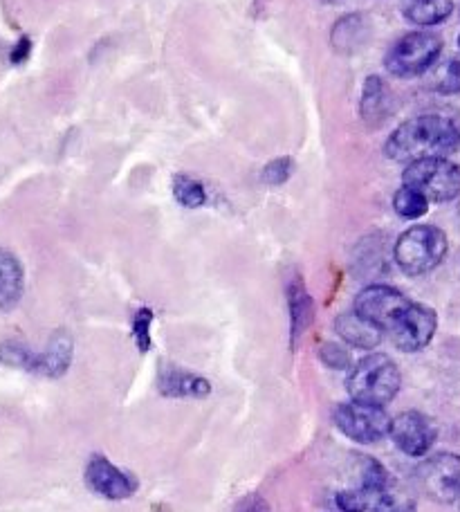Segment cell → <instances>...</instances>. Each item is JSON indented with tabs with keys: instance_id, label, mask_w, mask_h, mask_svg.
Instances as JSON below:
<instances>
[{
	"instance_id": "24",
	"label": "cell",
	"mask_w": 460,
	"mask_h": 512,
	"mask_svg": "<svg viewBox=\"0 0 460 512\" xmlns=\"http://www.w3.org/2000/svg\"><path fill=\"white\" fill-rule=\"evenodd\" d=\"M360 479H362V486L364 490H382L389 486V483L393 481L389 470L384 468V465L380 461H375L373 456H360Z\"/></svg>"
},
{
	"instance_id": "13",
	"label": "cell",
	"mask_w": 460,
	"mask_h": 512,
	"mask_svg": "<svg viewBox=\"0 0 460 512\" xmlns=\"http://www.w3.org/2000/svg\"><path fill=\"white\" fill-rule=\"evenodd\" d=\"M158 391L164 398H207L211 382L180 367H164L158 376Z\"/></svg>"
},
{
	"instance_id": "10",
	"label": "cell",
	"mask_w": 460,
	"mask_h": 512,
	"mask_svg": "<svg viewBox=\"0 0 460 512\" xmlns=\"http://www.w3.org/2000/svg\"><path fill=\"white\" fill-rule=\"evenodd\" d=\"M409 304L411 299L398 288L384 286V283H373V286H366L355 297V313L375 324L382 333H386Z\"/></svg>"
},
{
	"instance_id": "26",
	"label": "cell",
	"mask_w": 460,
	"mask_h": 512,
	"mask_svg": "<svg viewBox=\"0 0 460 512\" xmlns=\"http://www.w3.org/2000/svg\"><path fill=\"white\" fill-rule=\"evenodd\" d=\"M434 90L443 95H456L460 93V57L447 61L443 68L438 70Z\"/></svg>"
},
{
	"instance_id": "22",
	"label": "cell",
	"mask_w": 460,
	"mask_h": 512,
	"mask_svg": "<svg viewBox=\"0 0 460 512\" xmlns=\"http://www.w3.org/2000/svg\"><path fill=\"white\" fill-rule=\"evenodd\" d=\"M173 196L187 209H198L207 203V191L202 187V182L187 176V173L173 176Z\"/></svg>"
},
{
	"instance_id": "19",
	"label": "cell",
	"mask_w": 460,
	"mask_h": 512,
	"mask_svg": "<svg viewBox=\"0 0 460 512\" xmlns=\"http://www.w3.org/2000/svg\"><path fill=\"white\" fill-rule=\"evenodd\" d=\"M454 12V0H407L404 16L420 27H431L447 21Z\"/></svg>"
},
{
	"instance_id": "32",
	"label": "cell",
	"mask_w": 460,
	"mask_h": 512,
	"mask_svg": "<svg viewBox=\"0 0 460 512\" xmlns=\"http://www.w3.org/2000/svg\"><path fill=\"white\" fill-rule=\"evenodd\" d=\"M321 3H326V5H337V3H342V0H321Z\"/></svg>"
},
{
	"instance_id": "5",
	"label": "cell",
	"mask_w": 460,
	"mask_h": 512,
	"mask_svg": "<svg viewBox=\"0 0 460 512\" xmlns=\"http://www.w3.org/2000/svg\"><path fill=\"white\" fill-rule=\"evenodd\" d=\"M402 185L420 191L429 203H452L460 198V167L447 158H429L407 164Z\"/></svg>"
},
{
	"instance_id": "28",
	"label": "cell",
	"mask_w": 460,
	"mask_h": 512,
	"mask_svg": "<svg viewBox=\"0 0 460 512\" xmlns=\"http://www.w3.org/2000/svg\"><path fill=\"white\" fill-rule=\"evenodd\" d=\"M319 360L326 364L328 369H337V371H342V369H351L353 367V358H351V353H348L344 346H339V344H335V342H326V344H321V349H319Z\"/></svg>"
},
{
	"instance_id": "30",
	"label": "cell",
	"mask_w": 460,
	"mask_h": 512,
	"mask_svg": "<svg viewBox=\"0 0 460 512\" xmlns=\"http://www.w3.org/2000/svg\"><path fill=\"white\" fill-rule=\"evenodd\" d=\"M234 512H270V506L261 495H247L238 501Z\"/></svg>"
},
{
	"instance_id": "34",
	"label": "cell",
	"mask_w": 460,
	"mask_h": 512,
	"mask_svg": "<svg viewBox=\"0 0 460 512\" xmlns=\"http://www.w3.org/2000/svg\"><path fill=\"white\" fill-rule=\"evenodd\" d=\"M458 48H460V36H458Z\"/></svg>"
},
{
	"instance_id": "4",
	"label": "cell",
	"mask_w": 460,
	"mask_h": 512,
	"mask_svg": "<svg viewBox=\"0 0 460 512\" xmlns=\"http://www.w3.org/2000/svg\"><path fill=\"white\" fill-rule=\"evenodd\" d=\"M443 52V39L431 32H409L395 41L384 57V66L393 77L409 79L436 66Z\"/></svg>"
},
{
	"instance_id": "31",
	"label": "cell",
	"mask_w": 460,
	"mask_h": 512,
	"mask_svg": "<svg viewBox=\"0 0 460 512\" xmlns=\"http://www.w3.org/2000/svg\"><path fill=\"white\" fill-rule=\"evenodd\" d=\"M30 52H32V41L27 39V36H23L16 48L12 50V63H23L27 57H30Z\"/></svg>"
},
{
	"instance_id": "27",
	"label": "cell",
	"mask_w": 460,
	"mask_h": 512,
	"mask_svg": "<svg viewBox=\"0 0 460 512\" xmlns=\"http://www.w3.org/2000/svg\"><path fill=\"white\" fill-rule=\"evenodd\" d=\"M294 171V162L292 158H274L272 162H268L261 171V178L265 185L279 187L283 182H288Z\"/></svg>"
},
{
	"instance_id": "1",
	"label": "cell",
	"mask_w": 460,
	"mask_h": 512,
	"mask_svg": "<svg viewBox=\"0 0 460 512\" xmlns=\"http://www.w3.org/2000/svg\"><path fill=\"white\" fill-rule=\"evenodd\" d=\"M460 149V126L443 113L411 117L389 135L384 144L386 158L411 164L429 158H449Z\"/></svg>"
},
{
	"instance_id": "8",
	"label": "cell",
	"mask_w": 460,
	"mask_h": 512,
	"mask_svg": "<svg viewBox=\"0 0 460 512\" xmlns=\"http://www.w3.org/2000/svg\"><path fill=\"white\" fill-rule=\"evenodd\" d=\"M436 328H438L436 310L425 304H418V301H411L384 335L391 337V342L398 351L418 353L422 349H427L431 340H434Z\"/></svg>"
},
{
	"instance_id": "20",
	"label": "cell",
	"mask_w": 460,
	"mask_h": 512,
	"mask_svg": "<svg viewBox=\"0 0 460 512\" xmlns=\"http://www.w3.org/2000/svg\"><path fill=\"white\" fill-rule=\"evenodd\" d=\"M360 113L362 120L371 126H380L384 117L389 115V106H386V86L377 75L366 77L364 81Z\"/></svg>"
},
{
	"instance_id": "17",
	"label": "cell",
	"mask_w": 460,
	"mask_h": 512,
	"mask_svg": "<svg viewBox=\"0 0 460 512\" xmlns=\"http://www.w3.org/2000/svg\"><path fill=\"white\" fill-rule=\"evenodd\" d=\"M25 272L16 256L0 248V310H14L23 297Z\"/></svg>"
},
{
	"instance_id": "35",
	"label": "cell",
	"mask_w": 460,
	"mask_h": 512,
	"mask_svg": "<svg viewBox=\"0 0 460 512\" xmlns=\"http://www.w3.org/2000/svg\"><path fill=\"white\" fill-rule=\"evenodd\" d=\"M458 512H460V508H458Z\"/></svg>"
},
{
	"instance_id": "3",
	"label": "cell",
	"mask_w": 460,
	"mask_h": 512,
	"mask_svg": "<svg viewBox=\"0 0 460 512\" xmlns=\"http://www.w3.org/2000/svg\"><path fill=\"white\" fill-rule=\"evenodd\" d=\"M447 234L436 225H413L393 245V261L409 277L436 270L447 256Z\"/></svg>"
},
{
	"instance_id": "16",
	"label": "cell",
	"mask_w": 460,
	"mask_h": 512,
	"mask_svg": "<svg viewBox=\"0 0 460 512\" xmlns=\"http://www.w3.org/2000/svg\"><path fill=\"white\" fill-rule=\"evenodd\" d=\"M368 36H371V25H368L364 14H346L333 25L330 43L337 52L357 54L366 45Z\"/></svg>"
},
{
	"instance_id": "18",
	"label": "cell",
	"mask_w": 460,
	"mask_h": 512,
	"mask_svg": "<svg viewBox=\"0 0 460 512\" xmlns=\"http://www.w3.org/2000/svg\"><path fill=\"white\" fill-rule=\"evenodd\" d=\"M364 497L366 512H416V499L393 481L382 490H364Z\"/></svg>"
},
{
	"instance_id": "9",
	"label": "cell",
	"mask_w": 460,
	"mask_h": 512,
	"mask_svg": "<svg viewBox=\"0 0 460 512\" xmlns=\"http://www.w3.org/2000/svg\"><path fill=\"white\" fill-rule=\"evenodd\" d=\"M389 436L402 454L411 456V459H422L438 441V425L434 418L422 414V411H402V414L391 418Z\"/></svg>"
},
{
	"instance_id": "2",
	"label": "cell",
	"mask_w": 460,
	"mask_h": 512,
	"mask_svg": "<svg viewBox=\"0 0 460 512\" xmlns=\"http://www.w3.org/2000/svg\"><path fill=\"white\" fill-rule=\"evenodd\" d=\"M402 387V373L386 353H371L355 362L346 378V391L351 400L366 405L386 407Z\"/></svg>"
},
{
	"instance_id": "7",
	"label": "cell",
	"mask_w": 460,
	"mask_h": 512,
	"mask_svg": "<svg viewBox=\"0 0 460 512\" xmlns=\"http://www.w3.org/2000/svg\"><path fill=\"white\" fill-rule=\"evenodd\" d=\"M418 486L436 504L452 506L460 501V454L438 452L422 461Z\"/></svg>"
},
{
	"instance_id": "14",
	"label": "cell",
	"mask_w": 460,
	"mask_h": 512,
	"mask_svg": "<svg viewBox=\"0 0 460 512\" xmlns=\"http://www.w3.org/2000/svg\"><path fill=\"white\" fill-rule=\"evenodd\" d=\"M72 355H75V342L68 331H57L52 337L45 351L39 353L36 358V371L43 378H63L70 371Z\"/></svg>"
},
{
	"instance_id": "33",
	"label": "cell",
	"mask_w": 460,
	"mask_h": 512,
	"mask_svg": "<svg viewBox=\"0 0 460 512\" xmlns=\"http://www.w3.org/2000/svg\"><path fill=\"white\" fill-rule=\"evenodd\" d=\"M458 218H460V203H458Z\"/></svg>"
},
{
	"instance_id": "25",
	"label": "cell",
	"mask_w": 460,
	"mask_h": 512,
	"mask_svg": "<svg viewBox=\"0 0 460 512\" xmlns=\"http://www.w3.org/2000/svg\"><path fill=\"white\" fill-rule=\"evenodd\" d=\"M153 310L151 308H140L133 317V340L140 353H149L153 340H151V326H153Z\"/></svg>"
},
{
	"instance_id": "6",
	"label": "cell",
	"mask_w": 460,
	"mask_h": 512,
	"mask_svg": "<svg viewBox=\"0 0 460 512\" xmlns=\"http://www.w3.org/2000/svg\"><path fill=\"white\" fill-rule=\"evenodd\" d=\"M335 427L346 438L360 443V445H373L380 443L382 438L389 436L391 416L386 414L384 407L366 405V402H342L333 411Z\"/></svg>"
},
{
	"instance_id": "21",
	"label": "cell",
	"mask_w": 460,
	"mask_h": 512,
	"mask_svg": "<svg viewBox=\"0 0 460 512\" xmlns=\"http://www.w3.org/2000/svg\"><path fill=\"white\" fill-rule=\"evenodd\" d=\"M429 200L420 194V191L402 185L393 196V209L400 218H407V221H416L429 212Z\"/></svg>"
},
{
	"instance_id": "29",
	"label": "cell",
	"mask_w": 460,
	"mask_h": 512,
	"mask_svg": "<svg viewBox=\"0 0 460 512\" xmlns=\"http://www.w3.org/2000/svg\"><path fill=\"white\" fill-rule=\"evenodd\" d=\"M335 504L342 512H366V497H364V490L357 488V490H344V492H337L335 497Z\"/></svg>"
},
{
	"instance_id": "12",
	"label": "cell",
	"mask_w": 460,
	"mask_h": 512,
	"mask_svg": "<svg viewBox=\"0 0 460 512\" xmlns=\"http://www.w3.org/2000/svg\"><path fill=\"white\" fill-rule=\"evenodd\" d=\"M285 295H288V308H290V340H292V351L297 349V344L315 319V301H312L310 292L306 290V283L294 274L288 281V288H285Z\"/></svg>"
},
{
	"instance_id": "23",
	"label": "cell",
	"mask_w": 460,
	"mask_h": 512,
	"mask_svg": "<svg viewBox=\"0 0 460 512\" xmlns=\"http://www.w3.org/2000/svg\"><path fill=\"white\" fill-rule=\"evenodd\" d=\"M36 358H39V353L27 349V346L21 344V342L7 340V342L0 344V364H5V367L34 373L36 371Z\"/></svg>"
},
{
	"instance_id": "11",
	"label": "cell",
	"mask_w": 460,
	"mask_h": 512,
	"mask_svg": "<svg viewBox=\"0 0 460 512\" xmlns=\"http://www.w3.org/2000/svg\"><path fill=\"white\" fill-rule=\"evenodd\" d=\"M84 481L97 497H104L108 501H126L140 490V481L131 472L117 468L113 461L101 454L90 456Z\"/></svg>"
},
{
	"instance_id": "15",
	"label": "cell",
	"mask_w": 460,
	"mask_h": 512,
	"mask_svg": "<svg viewBox=\"0 0 460 512\" xmlns=\"http://www.w3.org/2000/svg\"><path fill=\"white\" fill-rule=\"evenodd\" d=\"M335 331L348 346L362 351H373L384 340V333L380 328L368 322L362 315H357L355 310L353 313H342L335 319Z\"/></svg>"
}]
</instances>
